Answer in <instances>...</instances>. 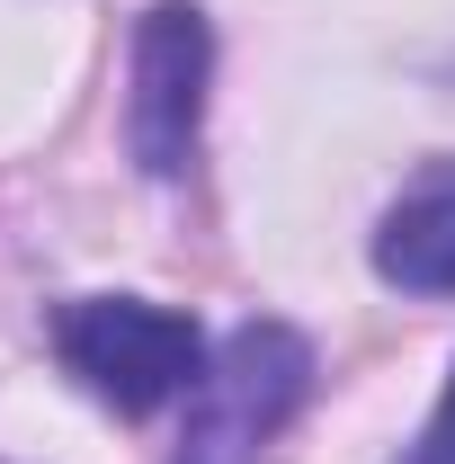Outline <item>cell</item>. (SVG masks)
Instances as JSON below:
<instances>
[{
    "label": "cell",
    "instance_id": "1",
    "mask_svg": "<svg viewBox=\"0 0 455 464\" xmlns=\"http://www.w3.org/2000/svg\"><path fill=\"white\" fill-rule=\"evenodd\" d=\"M54 348H63V366L99 402H116L125 420L161 411L170 393H197V375H206L197 322L170 313V304H143V295H81V304H63Z\"/></svg>",
    "mask_w": 455,
    "mask_h": 464
},
{
    "label": "cell",
    "instance_id": "2",
    "mask_svg": "<svg viewBox=\"0 0 455 464\" xmlns=\"http://www.w3.org/2000/svg\"><path fill=\"white\" fill-rule=\"evenodd\" d=\"M304 393H313V348H304V331L241 322L206 357L197 393H188V429H179L170 464H259V447L295 420Z\"/></svg>",
    "mask_w": 455,
    "mask_h": 464
},
{
    "label": "cell",
    "instance_id": "3",
    "mask_svg": "<svg viewBox=\"0 0 455 464\" xmlns=\"http://www.w3.org/2000/svg\"><path fill=\"white\" fill-rule=\"evenodd\" d=\"M206 72L215 36L197 0H152L134 18V90H125V143L152 179H179L197 161V125H206Z\"/></svg>",
    "mask_w": 455,
    "mask_h": 464
},
{
    "label": "cell",
    "instance_id": "4",
    "mask_svg": "<svg viewBox=\"0 0 455 464\" xmlns=\"http://www.w3.org/2000/svg\"><path fill=\"white\" fill-rule=\"evenodd\" d=\"M375 268L402 295H455V152L402 188L375 224Z\"/></svg>",
    "mask_w": 455,
    "mask_h": 464
},
{
    "label": "cell",
    "instance_id": "5",
    "mask_svg": "<svg viewBox=\"0 0 455 464\" xmlns=\"http://www.w3.org/2000/svg\"><path fill=\"white\" fill-rule=\"evenodd\" d=\"M402 464H455V375H447V393H438V411H429L420 447H411Z\"/></svg>",
    "mask_w": 455,
    "mask_h": 464
}]
</instances>
